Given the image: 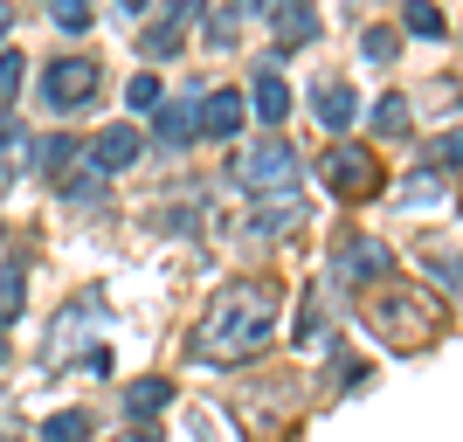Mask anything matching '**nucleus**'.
<instances>
[{"label":"nucleus","mask_w":463,"mask_h":442,"mask_svg":"<svg viewBox=\"0 0 463 442\" xmlns=\"http://www.w3.org/2000/svg\"><path fill=\"white\" fill-rule=\"evenodd\" d=\"M97 83H104V70H97L90 56H56L49 62V70H42V104H49V111H77V104H90L97 97Z\"/></svg>","instance_id":"obj_3"},{"label":"nucleus","mask_w":463,"mask_h":442,"mask_svg":"<svg viewBox=\"0 0 463 442\" xmlns=\"http://www.w3.org/2000/svg\"><path fill=\"white\" fill-rule=\"evenodd\" d=\"M290 174H298V153H290L284 138H263V146H250V153L235 159V180H242V187H256V193H263V187L284 193Z\"/></svg>","instance_id":"obj_6"},{"label":"nucleus","mask_w":463,"mask_h":442,"mask_svg":"<svg viewBox=\"0 0 463 442\" xmlns=\"http://www.w3.org/2000/svg\"><path fill=\"white\" fill-rule=\"evenodd\" d=\"M457 166V132H443V146H436V174H449Z\"/></svg>","instance_id":"obj_26"},{"label":"nucleus","mask_w":463,"mask_h":442,"mask_svg":"<svg viewBox=\"0 0 463 442\" xmlns=\"http://www.w3.org/2000/svg\"><path fill=\"white\" fill-rule=\"evenodd\" d=\"M90 415H83V408H62V415H49V422H42V442H90Z\"/></svg>","instance_id":"obj_18"},{"label":"nucleus","mask_w":463,"mask_h":442,"mask_svg":"<svg viewBox=\"0 0 463 442\" xmlns=\"http://www.w3.org/2000/svg\"><path fill=\"white\" fill-rule=\"evenodd\" d=\"M187 21H194V0H174V14L146 35V56H174V42H180V28H187Z\"/></svg>","instance_id":"obj_17"},{"label":"nucleus","mask_w":463,"mask_h":442,"mask_svg":"<svg viewBox=\"0 0 463 442\" xmlns=\"http://www.w3.org/2000/svg\"><path fill=\"white\" fill-rule=\"evenodd\" d=\"M146 7H153V0H118V14H146Z\"/></svg>","instance_id":"obj_27"},{"label":"nucleus","mask_w":463,"mask_h":442,"mask_svg":"<svg viewBox=\"0 0 463 442\" xmlns=\"http://www.w3.org/2000/svg\"><path fill=\"white\" fill-rule=\"evenodd\" d=\"M125 104H132V111H153L159 104V77H132L125 83Z\"/></svg>","instance_id":"obj_23"},{"label":"nucleus","mask_w":463,"mask_h":442,"mask_svg":"<svg viewBox=\"0 0 463 442\" xmlns=\"http://www.w3.org/2000/svg\"><path fill=\"white\" fill-rule=\"evenodd\" d=\"M373 325H394V332H387L394 346H422L429 332H436V311L408 305V297H387V305H373Z\"/></svg>","instance_id":"obj_7"},{"label":"nucleus","mask_w":463,"mask_h":442,"mask_svg":"<svg viewBox=\"0 0 463 442\" xmlns=\"http://www.w3.org/2000/svg\"><path fill=\"white\" fill-rule=\"evenodd\" d=\"M250 118V104H242V90H214V97H201V132H214V138H235V125Z\"/></svg>","instance_id":"obj_12"},{"label":"nucleus","mask_w":463,"mask_h":442,"mask_svg":"<svg viewBox=\"0 0 463 442\" xmlns=\"http://www.w3.org/2000/svg\"><path fill=\"white\" fill-rule=\"evenodd\" d=\"M387 269H394V249H387L381 235H353V242H339V249H332V284H346V290L381 284Z\"/></svg>","instance_id":"obj_4"},{"label":"nucleus","mask_w":463,"mask_h":442,"mask_svg":"<svg viewBox=\"0 0 463 442\" xmlns=\"http://www.w3.org/2000/svg\"><path fill=\"white\" fill-rule=\"evenodd\" d=\"M373 125H381V138H402V132H408V104H402V97H381Z\"/></svg>","instance_id":"obj_21"},{"label":"nucleus","mask_w":463,"mask_h":442,"mask_svg":"<svg viewBox=\"0 0 463 442\" xmlns=\"http://www.w3.org/2000/svg\"><path fill=\"white\" fill-rule=\"evenodd\" d=\"M138 153H146V138H138L132 125H104V132L90 138V166L97 174H125Z\"/></svg>","instance_id":"obj_8"},{"label":"nucleus","mask_w":463,"mask_h":442,"mask_svg":"<svg viewBox=\"0 0 463 442\" xmlns=\"http://www.w3.org/2000/svg\"><path fill=\"white\" fill-rule=\"evenodd\" d=\"M21 305H28V284H21L14 269H0V325H14Z\"/></svg>","instance_id":"obj_19"},{"label":"nucleus","mask_w":463,"mask_h":442,"mask_svg":"<svg viewBox=\"0 0 463 442\" xmlns=\"http://www.w3.org/2000/svg\"><path fill=\"white\" fill-rule=\"evenodd\" d=\"M0 360H7V346H0Z\"/></svg>","instance_id":"obj_29"},{"label":"nucleus","mask_w":463,"mask_h":442,"mask_svg":"<svg viewBox=\"0 0 463 442\" xmlns=\"http://www.w3.org/2000/svg\"><path fill=\"white\" fill-rule=\"evenodd\" d=\"M7 28H14V7H0V42H7Z\"/></svg>","instance_id":"obj_28"},{"label":"nucleus","mask_w":463,"mask_h":442,"mask_svg":"<svg viewBox=\"0 0 463 442\" xmlns=\"http://www.w3.org/2000/svg\"><path fill=\"white\" fill-rule=\"evenodd\" d=\"M290 221H305V201H298V193H277V201L256 208V235H284Z\"/></svg>","instance_id":"obj_16"},{"label":"nucleus","mask_w":463,"mask_h":442,"mask_svg":"<svg viewBox=\"0 0 463 442\" xmlns=\"http://www.w3.org/2000/svg\"><path fill=\"white\" fill-rule=\"evenodd\" d=\"M394 49H402L394 28H367V62H394Z\"/></svg>","instance_id":"obj_24"},{"label":"nucleus","mask_w":463,"mask_h":442,"mask_svg":"<svg viewBox=\"0 0 463 442\" xmlns=\"http://www.w3.org/2000/svg\"><path fill=\"white\" fill-rule=\"evenodd\" d=\"M49 14H56V28L83 35V28H90V0H49Z\"/></svg>","instance_id":"obj_20"},{"label":"nucleus","mask_w":463,"mask_h":442,"mask_svg":"<svg viewBox=\"0 0 463 442\" xmlns=\"http://www.w3.org/2000/svg\"><path fill=\"white\" fill-rule=\"evenodd\" d=\"M263 7V21H270L284 42H311L318 35V14H311V0H256Z\"/></svg>","instance_id":"obj_10"},{"label":"nucleus","mask_w":463,"mask_h":442,"mask_svg":"<svg viewBox=\"0 0 463 442\" xmlns=\"http://www.w3.org/2000/svg\"><path fill=\"white\" fill-rule=\"evenodd\" d=\"M166 401H174V387L159 381V373H146V381L125 387V415H132V422H153V415H166Z\"/></svg>","instance_id":"obj_14"},{"label":"nucleus","mask_w":463,"mask_h":442,"mask_svg":"<svg viewBox=\"0 0 463 442\" xmlns=\"http://www.w3.org/2000/svg\"><path fill=\"white\" fill-rule=\"evenodd\" d=\"M194 132H201V104H194V97H180V104L159 97V118H153V138H159V146L180 153V146H194Z\"/></svg>","instance_id":"obj_9"},{"label":"nucleus","mask_w":463,"mask_h":442,"mask_svg":"<svg viewBox=\"0 0 463 442\" xmlns=\"http://www.w3.org/2000/svg\"><path fill=\"white\" fill-rule=\"evenodd\" d=\"M14 83H21V56H14V49H0V104L14 97Z\"/></svg>","instance_id":"obj_25"},{"label":"nucleus","mask_w":463,"mask_h":442,"mask_svg":"<svg viewBox=\"0 0 463 442\" xmlns=\"http://www.w3.org/2000/svg\"><path fill=\"white\" fill-rule=\"evenodd\" d=\"M90 325H104V305H97V290H83L77 305H62L56 332H49V366L83 360L90 373H111V353H104V346H90V339H97Z\"/></svg>","instance_id":"obj_2"},{"label":"nucleus","mask_w":463,"mask_h":442,"mask_svg":"<svg viewBox=\"0 0 463 442\" xmlns=\"http://www.w3.org/2000/svg\"><path fill=\"white\" fill-rule=\"evenodd\" d=\"M402 28H408V35H422V42H443L449 35V21H443L436 0H408V7H402Z\"/></svg>","instance_id":"obj_15"},{"label":"nucleus","mask_w":463,"mask_h":442,"mask_svg":"<svg viewBox=\"0 0 463 442\" xmlns=\"http://www.w3.org/2000/svg\"><path fill=\"white\" fill-rule=\"evenodd\" d=\"M277 318H284V290L263 284V277H235V284H222L214 305L201 311L187 353L201 366H242V360H256V353H270Z\"/></svg>","instance_id":"obj_1"},{"label":"nucleus","mask_w":463,"mask_h":442,"mask_svg":"<svg viewBox=\"0 0 463 442\" xmlns=\"http://www.w3.org/2000/svg\"><path fill=\"white\" fill-rule=\"evenodd\" d=\"M353 111H360V97H353L346 83H318V90H311V118H318L326 132H346Z\"/></svg>","instance_id":"obj_11"},{"label":"nucleus","mask_w":463,"mask_h":442,"mask_svg":"<svg viewBox=\"0 0 463 442\" xmlns=\"http://www.w3.org/2000/svg\"><path fill=\"white\" fill-rule=\"evenodd\" d=\"M42 174H62V166H70V159H77V138H42Z\"/></svg>","instance_id":"obj_22"},{"label":"nucleus","mask_w":463,"mask_h":442,"mask_svg":"<svg viewBox=\"0 0 463 442\" xmlns=\"http://www.w3.org/2000/svg\"><path fill=\"white\" fill-rule=\"evenodd\" d=\"M250 104H256V118H263V125L277 132V125L290 118V90H284V77H277V70H263V77L250 83Z\"/></svg>","instance_id":"obj_13"},{"label":"nucleus","mask_w":463,"mask_h":442,"mask_svg":"<svg viewBox=\"0 0 463 442\" xmlns=\"http://www.w3.org/2000/svg\"><path fill=\"white\" fill-rule=\"evenodd\" d=\"M318 174H326V187H332V193H346V201H367V193L381 187V166H373L367 146H332Z\"/></svg>","instance_id":"obj_5"}]
</instances>
